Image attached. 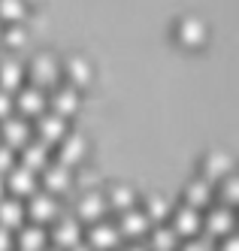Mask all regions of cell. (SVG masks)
Wrapping results in <instances>:
<instances>
[{
  "mask_svg": "<svg viewBox=\"0 0 239 251\" xmlns=\"http://www.w3.org/2000/svg\"><path fill=\"white\" fill-rule=\"evenodd\" d=\"M173 233L179 239H194L200 230H203V212L200 209H194V206H188V203H182V206H176L173 212Z\"/></svg>",
  "mask_w": 239,
  "mask_h": 251,
  "instance_id": "4",
  "label": "cell"
},
{
  "mask_svg": "<svg viewBox=\"0 0 239 251\" xmlns=\"http://www.w3.org/2000/svg\"><path fill=\"white\" fill-rule=\"evenodd\" d=\"M25 200H18V197H3L0 200V227H6V230H15V227H22L25 224Z\"/></svg>",
  "mask_w": 239,
  "mask_h": 251,
  "instance_id": "22",
  "label": "cell"
},
{
  "mask_svg": "<svg viewBox=\"0 0 239 251\" xmlns=\"http://www.w3.org/2000/svg\"><path fill=\"white\" fill-rule=\"evenodd\" d=\"M0 33H3V22H0Z\"/></svg>",
  "mask_w": 239,
  "mask_h": 251,
  "instance_id": "39",
  "label": "cell"
},
{
  "mask_svg": "<svg viewBox=\"0 0 239 251\" xmlns=\"http://www.w3.org/2000/svg\"><path fill=\"white\" fill-rule=\"evenodd\" d=\"M70 251H91V248H88V245H85V239H82V242H79V245H73V248H70Z\"/></svg>",
  "mask_w": 239,
  "mask_h": 251,
  "instance_id": "36",
  "label": "cell"
},
{
  "mask_svg": "<svg viewBox=\"0 0 239 251\" xmlns=\"http://www.w3.org/2000/svg\"><path fill=\"white\" fill-rule=\"evenodd\" d=\"M27 15V0H0V22L22 25Z\"/></svg>",
  "mask_w": 239,
  "mask_h": 251,
  "instance_id": "27",
  "label": "cell"
},
{
  "mask_svg": "<svg viewBox=\"0 0 239 251\" xmlns=\"http://www.w3.org/2000/svg\"><path fill=\"white\" fill-rule=\"evenodd\" d=\"M49 160H52V149L46 146V142L30 139V142H25V146H22V160H18V164L27 167L30 173H43Z\"/></svg>",
  "mask_w": 239,
  "mask_h": 251,
  "instance_id": "18",
  "label": "cell"
},
{
  "mask_svg": "<svg viewBox=\"0 0 239 251\" xmlns=\"http://www.w3.org/2000/svg\"><path fill=\"white\" fill-rule=\"evenodd\" d=\"M6 197V185H3V176H0V200Z\"/></svg>",
  "mask_w": 239,
  "mask_h": 251,
  "instance_id": "37",
  "label": "cell"
},
{
  "mask_svg": "<svg viewBox=\"0 0 239 251\" xmlns=\"http://www.w3.org/2000/svg\"><path fill=\"white\" fill-rule=\"evenodd\" d=\"M209 200H212V182H206L203 176L191 178L185 188V203L194 209H203V206H209Z\"/></svg>",
  "mask_w": 239,
  "mask_h": 251,
  "instance_id": "25",
  "label": "cell"
},
{
  "mask_svg": "<svg viewBox=\"0 0 239 251\" xmlns=\"http://www.w3.org/2000/svg\"><path fill=\"white\" fill-rule=\"evenodd\" d=\"M221 251H239V248H236V236H224V242H221Z\"/></svg>",
  "mask_w": 239,
  "mask_h": 251,
  "instance_id": "34",
  "label": "cell"
},
{
  "mask_svg": "<svg viewBox=\"0 0 239 251\" xmlns=\"http://www.w3.org/2000/svg\"><path fill=\"white\" fill-rule=\"evenodd\" d=\"M176 37H179V43H185L191 49L203 46L206 43V22L200 15H182L176 25Z\"/></svg>",
  "mask_w": 239,
  "mask_h": 251,
  "instance_id": "15",
  "label": "cell"
},
{
  "mask_svg": "<svg viewBox=\"0 0 239 251\" xmlns=\"http://www.w3.org/2000/svg\"><path fill=\"white\" fill-rule=\"evenodd\" d=\"M30 130H36V139L46 142V146L52 149V146H58V142L64 139V133L70 127H67V118L54 115V112H43V115H36V124Z\"/></svg>",
  "mask_w": 239,
  "mask_h": 251,
  "instance_id": "8",
  "label": "cell"
},
{
  "mask_svg": "<svg viewBox=\"0 0 239 251\" xmlns=\"http://www.w3.org/2000/svg\"><path fill=\"white\" fill-rule=\"evenodd\" d=\"M103 200H106V212H118L121 215V212L136 206V191L131 185H112Z\"/></svg>",
  "mask_w": 239,
  "mask_h": 251,
  "instance_id": "23",
  "label": "cell"
},
{
  "mask_svg": "<svg viewBox=\"0 0 239 251\" xmlns=\"http://www.w3.org/2000/svg\"><path fill=\"white\" fill-rule=\"evenodd\" d=\"M22 82H25V64L15 55H6L3 61H0V88L12 94V91L22 88Z\"/></svg>",
  "mask_w": 239,
  "mask_h": 251,
  "instance_id": "21",
  "label": "cell"
},
{
  "mask_svg": "<svg viewBox=\"0 0 239 251\" xmlns=\"http://www.w3.org/2000/svg\"><path fill=\"white\" fill-rule=\"evenodd\" d=\"M176 251H209V245L203 239H185V242H179Z\"/></svg>",
  "mask_w": 239,
  "mask_h": 251,
  "instance_id": "32",
  "label": "cell"
},
{
  "mask_svg": "<svg viewBox=\"0 0 239 251\" xmlns=\"http://www.w3.org/2000/svg\"><path fill=\"white\" fill-rule=\"evenodd\" d=\"M85 154H88V142H85V136L76 133V130H67L64 139L58 142V164H64V167L73 170L76 164H82Z\"/></svg>",
  "mask_w": 239,
  "mask_h": 251,
  "instance_id": "10",
  "label": "cell"
},
{
  "mask_svg": "<svg viewBox=\"0 0 239 251\" xmlns=\"http://www.w3.org/2000/svg\"><path fill=\"white\" fill-rule=\"evenodd\" d=\"M103 215H106V200H103V194H97V191H85L79 200H76V218L79 224L82 221H88V224H97V221H103Z\"/></svg>",
  "mask_w": 239,
  "mask_h": 251,
  "instance_id": "12",
  "label": "cell"
},
{
  "mask_svg": "<svg viewBox=\"0 0 239 251\" xmlns=\"http://www.w3.org/2000/svg\"><path fill=\"white\" fill-rule=\"evenodd\" d=\"M145 236H149V245H145L149 251H176L182 242L173 233V227H167V224H152V230Z\"/></svg>",
  "mask_w": 239,
  "mask_h": 251,
  "instance_id": "24",
  "label": "cell"
},
{
  "mask_svg": "<svg viewBox=\"0 0 239 251\" xmlns=\"http://www.w3.org/2000/svg\"><path fill=\"white\" fill-rule=\"evenodd\" d=\"M15 164H18L15 149H9V146H3V142H0V176H6Z\"/></svg>",
  "mask_w": 239,
  "mask_h": 251,
  "instance_id": "30",
  "label": "cell"
},
{
  "mask_svg": "<svg viewBox=\"0 0 239 251\" xmlns=\"http://www.w3.org/2000/svg\"><path fill=\"white\" fill-rule=\"evenodd\" d=\"M0 251H15L12 230H6V227H0Z\"/></svg>",
  "mask_w": 239,
  "mask_h": 251,
  "instance_id": "33",
  "label": "cell"
},
{
  "mask_svg": "<svg viewBox=\"0 0 239 251\" xmlns=\"http://www.w3.org/2000/svg\"><path fill=\"white\" fill-rule=\"evenodd\" d=\"M218 194L224 197V206L236 203V197H239V178H236L233 173H227L221 182H218Z\"/></svg>",
  "mask_w": 239,
  "mask_h": 251,
  "instance_id": "28",
  "label": "cell"
},
{
  "mask_svg": "<svg viewBox=\"0 0 239 251\" xmlns=\"http://www.w3.org/2000/svg\"><path fill=\"white\" fill-rule=\"evenodd\" d=\"M33 139V130H30V121L27 118H22V115H9V118H3L0 121V142L3 146H9V149H22L25 142H30Z\"/></svg>",
  "mask_w": 239,
  "mask_h": 251,
  "instance_id": "7",
  "label": "cell"
},
{
  "mask_svg": "<svg viewBox=\"0 0 239 251\" xmlns=\"http://www.w3.org/2000/svg\"><path fill=\"white\" fill-rule=\"evenodd\" d=\"M12 242H15L18 251H43L46 242H49V233L40 224H22L18 233L12 236Z\"/></svg>",
  "mask_w": 239,
  "mask_h": 251,
  "instance_id": "19",
  "label": "cell"
},
{
  "mask_svg": "<svg viewBox=\"0 0 239 251\" xmlns=\"http://www.w3.org/2000/svg\"><path fill=\"white\" fill-rule=\"evenodd\" d=\"M0 40H3L9 49H22V46L27 43V30H25L22 25H9V27H3V33H0Z\"/></svg>",
  "mask_w": 239,
  "mask_h": 251,
  "instance_id": "29",
  "label": "cell"
},
{
  "mask_svg": "<svg viewBox=\"0 0 239 251\" xmlns=\"http://www.w3.org/2000/svg\"><path fill=\"white\" fill-rule=\"evenodd\" d=\"M3 185H6V194H9V197L25 200V197H30L33 191H40V178H36V173H30L27 167L15 164V167L3 176Z\"/></svg>",
  "mask_w": 239,
  "mask_h": 251,
  "instance_id": "5",
  "label": "cell"
},
{
  "mask_svg": "<svg viewBox=\"0 0 239 251\" xmlns=\"http://www.w3.org/2000/svg\"><path fill=\"white\" fill-rule=\"evenodd\" d=\"M46 103L52 106L49 112H54V115H61V118H67V115H73L79 109V88H73V85H54L52 88V94L46 97Z\"/></svg>",
  "mask_w": 239,
  "mask_h": 251,
  "instance_id": "9",
  "label": "cell"
},
{
  "mask_svg": "<svg viewBox=\"0 0 239 251\" xmlns=\"http://www.w3.org/2000/svg\"><path fill=\"white\" fill-rule=\"evenodd\" d=\"M227 173H233V157L227 151H209L203 157V178L206 182L215 185V182H221Z\"/></svg>",
  "mask_w": 239,
  "mask_h": 251,
  "instance_id": "20",
  "label": "cell"
},
{
  "mask_svg": "<svg viewBox=\"0 0 239 251\" xmlns=\"http://www.w3.org/2000/svg\"><path fill=\"white\" fill-rule=\"evenodd\" d=\"M61 76H67V85L73 88H85L94 76V67L85 55H70L67 61H61Z\"/></svg>",
  "mask_w": 239,
  "mask_h": 251,
  "instance_id": "13",
  "label": "cell"
},
{
  "mask_svg": "<svg viewBox=\"0 0 239 251\" xmlns=\"http://www.w3.org/2000/svg\"><path fill=\"white\" fill-rule=\"evenodd\" d=\"M118 233H121V236H131L133 242H139V236H145V233H149L152 230V221L149 218H145V212L142 209H127V212H121L118 215Z\"/></svg>",
  "mask_w": 239,
  "mask_h": 251,
  "instance_id": "14",
  "label": "cell"
},
{
  "mask_svg": "<svg viewBox=\"0 0 239 251\" xmlns=\"http://www.w3.org/2000/svg\"><path fill=\"white\" fill-rule=\"evenodd\" d=\"M43 251H61V248H43Z\"/></svg>",
  "mask_w": 239,
  "mask_h": 251,
  "instance_id": "38",
  "label": "cell"
},
{
  "mask_svg": "<svg viewBox=\"0 0 239 251\" xmlns=\"http://www.w3.org/2000/svg\"><path fill=\"white\" fill-rule=\"evenodd\" d=\"M49 239L54 242V248L70 251L73 245H79V242L85 239V233H82V224H79L76 218H73V215H58V218L52 221Z\"/></svg>",
  "mask_w": 239,
  "mask_h": 251,
  "instance_id": "3",
  "label": "cell"
},
{
  "mask_svg": "<svg viewBox=\"0 0 239 251\" xmlns=\"http://www.w3.org/2000/svg\"><path fill=\"white\" fill-rule=\"evenodd\" d=\"M9 115H15V103H12V94L0 88V121H3V118H9Z\"/></svg>",
  "mask_w": 239,
  "mask_h": 251,
  "instance_id": "31",
  "label": "cell"
},
{
  "mask_svg": "<svg viewBox=\"0 0 239 251\" xmlns=\"http://www.w3.org/2000/svg\"><path fill=\"white\" fill-rule=\"evenodd\" d=\"M121 239V233L112 221H97L88 227V236H85V245L91 251H112Z\"/></svg>",
  "mask_w": 239,
  "mask_h": 251,
  "instance_id": "11",
  "label": "cell"
},
{
  "mask_svg": "<svg viewBox=\"0 0 239 251\" xmlns=\"http://www.w3.org/2000/svg\"><path fill=\"white\" fill-rule=\"evenodd\" d=\"M73 182V170L58 164V160H49L46 170H43V191H49L52 197H58L61 191H67Z\"/></svg>",
  "mask_w": 239,
  "mask_h": 251,
  "instance_id": "17",
  "label": "cell"
},
{
  "mask_svg": "<svg viewBox=\"0 0 239 251\" xmlns=\"http://www.w3.org/2000/svg\"><path fill=\"white\" fill-rule=\"evenodd\" d=\"M12 103H15V109L22 118H36V115H43L46 112V91L43 88H36V85H22L18 88V94H12Z\"/></svg>",
  "mask_w": 239,
  "mask_h": 251,
  "instance_id": "6",
  "label": "cell"
},
{
  "mask_svg": "<svg viewBox=\"0 0 239 251\" xmlns=\"http://www.w3.org/2000/svg\"><path fill=\"white\" fill-rule=\"evenodd\" d=\"M25 76H30V85L36 88H54L61 79V61L52 51H36V55L25 64Z\"/></svg>",
  "mask_w": 239,
  "mask_h": 251,
  "instance_id": "1",
  "label": "cell"
},
{
  "mask_svg": "<svg viewBox=\"0 0 239 251\" xmlns=\"http://www.w3.org/2000/svg\"><path fill=\"white\" fill-rule=\"evenodd\" d=\"M25 215H30V221L33 224H52L54 218L61 215V206H58V197H52L49 191H33L27 197V203H25Z\"/></svg>",
  "mask_w": 239,
  "mask_h": 251,
  "instance_id": "2",
  "label": "cell"
},
{
  "mask_svg": "<svg viewBox=\"0 0 239 251\" xmlns=\"http://www.w3.org/2000/svg\"><path fill=\"white\" fill-rule=\"evenodd\" d=\"M203 230L209 233V236H230V230H233V212L230 206H212L206 215H203Z\"/></svg>",
  "mask_w": 239,
  "mask_h": 251,
  "instance_id": "16",
  "label": "cell"
},
{
  "mask_svg": "<svg viewBox=\"0 0 239 251\" xmlns=\"http://www.w3.org/2000/svg\"><path fill=\"white\" fill-rule=\"evenodd\" d=\"M27 3H33V0H27Z\"/></svg>",
  "mask_w": 239,
  "mask_h": 251,
  "instance_id": "40",
  "label": "cell"
},
{
  "mask_svg": "<svg viewBox=\"0 0 239 251\" xmlns=\"http://www.w3.org/2000/svg\"><path fill=\"white\" fill-rule=\"evenodd\" d=\"M142 212H145V218H149V221L160 224V221H163V218H167V215L173 212V206H170V200H167V197H160V194H152L149 200H145Z\"/></svg>",
  "mask_w": 239,
  "mask_h": 251,
  "instance_id": "26",
  "label": "cell"
},
{
  "mask_svg": "<svg viewBox=\"0 0 239 251\" xmlns=\"http://www.w3.org/2000/svg\"><path fill=\"white\" fill-rule=\"evenodd\" d=\"M121 251H149V248H145L142 242H131V245H127V248H121Z\"/></svg>",
  "mask_w": 239,
  "mask_h": 251,
  "instance_id": "35",
  "label": "cell"
}]
</instances>
